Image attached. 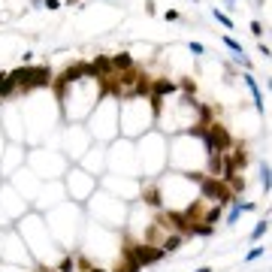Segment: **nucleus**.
Segmentation results:
<instances>
[{
	"label": "nucleus",
	"instance_id": "f257e3e1",
	"mask_svg": "<svg viewBox=\"0 0 272 272\" xmlns=\"http://www.w3.org/2000/svg\"><path fill=\"white\" fill-rule=\"evenodd\" d=\"M9 76H12V82H15L18 94H31L34 88H49V85H52V79H54L49 67H31V64H21V67H18V70H12Z\"/></svg>",
	"mask_w": 272,
	"mask_h": 272
},
{
	"label": "nucleus",
	"instance_id": "f03ea898",
	"mask_svg": "<svg viewBox=\"0 0 272 272\" xmlns=\"http://www.w3.org/2000/svg\"><path fill=\"white\" fill-rule=\"evenodd\" d=\"M191 178H194V182H200V194H203V197H209V200L218 203V206H230V203L236 200L224 178H215V175H200V172H191Z\"/></svg>",
	"mask_w": 272,
	"mask_h": 272
},
{
	"label": "nucleus",
	"instance_id": "7ed1b4c3",
	"mask_svg": "<svg viewBox=\"0 0 272 272\" xmlns=\"http://www.w3.org/2000/svg\"><path fill=\"white\" fill-rule=\"evenodd\" d=\"M127 251L133 254V260H136L139 266H155V263H161L163 257H166L161 251V245H148V242H136V245H130Z\"/></svg>",
	"mask_w": 272,
	"mask_h": 272
},
{
	"label": "nucleus",
	"instance_id": "20e7f679",
	"mask_svg": "<svg viewBox=\"0 0 272 272\" xmlns=\"http://www.w3.org/2000/svg\"><path fill=\"white\" fill-rule=\"evenodd\" d=\"M85 76H91V64H85V61H76V64H70L64 73H61V79L64 82H79V79H85Z\"/></svg>",
	"mask_w": 272,
	"mask_h": 272
},
{
	"label": "nucleus",
	"instance_id": "39448f33",
	"mask_svg": "<svg viewBox=\"0 0 272 272\" xmlns=\"http://www.w3.org/2000/svg\"><path fill=\"white\" fill-rule=\"evenodd\" d=\"M112 73H115V70H112V57L100 54V57L91 61V79H106V76H112Z\"/></svg>",
	"mask_w": 272,
	"mask_h": 272
},
{
	"label": "nucleus",
	"instance_id": "423d86ee",
	"mask_svg": "<svg viewBox=\"0 0 272 272\" xmlns=\"http://www.w3.org/2000/svg\"><path fill=\"white\" fill-rule=\"evenodd\" d=\"M175 91H178V85H175V82H169V79H155V82H152V94H148V97H158V100H161V97H169V94H175Z\"/></svg>",
	"mask_w": 272,
	"mask_h": 272
},
{
	"label": "nucleus",
	"instance_id": "0eeeda50",
	"mask_svg": "<svg viewBox=\"0 0 272 272\" xmlns=\"http://www.w3.org/2000/svg\"><path fill=\"white\" fill-rule=\"evenodd\" d=\"M182 245H185V236H182V233H166V236L161 239V251L163 254H172V251H178Z\"/></svg>",
	"mask_w": 272,
	"mask_h": 272
},
{
	"label": "nucleus",
	"instance_id": "6e6552de",
	"mask_svg": "<svg viewBox=\"0 0 272 272\" xmlns=\"http://www.w3.org/2000/svg\"><path fill=\"white\" fill-rule=\"evenodd\" d=\"M230 206H233V209H230V215H227V227H233V224L245 215V212H254V209H257L254 203H236V200H233Z\"/></svg>",
	"mask_w": 272,
	"mask_h": 272
},
{
	"label": "nucleus",
	"instance_id": "1a4fd4ad",
	"mask_svg": "<svg viewBox=\"0 0 272 272\" xmlns=\"http://www.w3.org/2000/svg\"><path fill=\"white\" fill-rule=\"evenodd\" d=\"M142 197H145V203H148V206H155V209H163L161 188H158V185H145V188H142Z\"/></svg>",
	"mask_w": 272,
	"mask_h": 272
},
{
	"label": "nucleus",
	"instance_id": "9d476101",
	"mask_svg": "<svg viewBox=\"0 0 272 272\" xmlns=\"http://www.w3.org/2000/svg\"><path fill=\"white\" fill-rule=\"evenodd\" d=\"M133 67H136V61H133L127 52H121V54L112 57V70H115V73H124V70H133Z\"/></svg>",
	"mask_w": 272,
	"mask_h": 272
},
{
	"label": "nucleus",
	"instance_id": "9b49d317",
	"mask_svg": "<svg viewBox=\"0 0 272 272\" xmlns=\"http://www.w3.org/2000/svg\"><path fill=\"white\" fill-rule=\"evenodd\" d=\"M242 79H245V85H248V91H251V97H254V103H257V112H263V94H260V88H257V82H254V76H251V73H245Z\"/></svg>",
	"mask_w": 272,
	"mask_h": 272
},
{
	"label": "nucleus",
	"instance_id": "f8f14e48",
	"mask_svg": "<svg viewBox=\"0 0 272 272\" xmlns=\"http://www.w3.org/2000/svg\"><path fill=\"white\" fill-rule=\"evenodd\" d=\"M139 269H142V266H139V263L133 260V254L124 248V254H121V266H118L115 272H139Z\"/></svg>",
	"mask_w": 272,
	"mask_h": 272
},
{
	"label": "nucleus",
	"instance_id": "ddd939ff",
	"mask_svg": "<svg viewBox=\"0 0 272 272\" xmlns=\"http://www.w3.org/2000/svg\"><path fill=\"white\" fill-rule=\"evenodd\" d=\"M260 185H263V191L269 194V188H272V175H269V163H266V161H260Z\"/></svg>",
	"mask_w": 272,
	"mask_h": 272
},
{
	"label": "nucleus",
	"instance_id": "4468645a",
	"mask_svg": "<svg viewBox=\"0 0 272 272\" xmlns=\"http://www.w3.org/2000/svg\"><path fill=\"white\" fill-rule=\"evenodd\" d=\"M212 18H215L218 24H224L227 31H233V18H230V15H227L224 9H212Z\"/></svg>",
	"mask_w": 272,
	"mask_h": 272
},
{
	"label": "nucleus",
	"instance_id": "2eb2a0df",
	"mask_svg": "<svg viewBox=\"0 0 272 272\" xmlns=\"http://www.w3.org/2000/svg\"><path fill=\"white\" fill-rule=\"evenodd\" d=\"M266 230H269V221H266V218H263V221H260V224H257V227H254V233H251V242H260V239H263V236H266Z\"/></svg>",
	"mask_w": 272,
	"mask_h": 272
},
{
	"label": "nucleus",
	"instance_id": "dca6fc26",
	"mask_svg": "<svg viewBox=\"0 0 272 272\" xmlns=\"http://www.w3.org/2000/svg\"><path fill=\"white\" fill-rule=\"evenodd\" d=\"M73 266H76V257L70 254V257H64V260H61V263L54 266V272H70V269H73Z\"/></svg>",
	"mask_w": 272,
	"mask_h": 272
},
{
	"label": "nucleus",
	"instance_id": "f3484780",
	"mask_svg": "<svg viewBox=\"0 0 272 272\" xmlns=\"http://www.w3.org/2000/svg\"><path fill=\"white\" fill-rule=\"evenodd\" d=\"M263 251H266L263 245H257V248H251V251L245 254V263H251V260H260V257H263Z\"/></svg>",
	"mask_w": 272,
	"mask_h": 272
},
{
	"label": "nucleus",
	"instance_id": "a211bd4d",
	"mask_svg": "<svg viewBox=\"0 0 272 272\" xmlns=\"http://www.w3.org/2000/svg\"><path fill=\"white\" fill-rule=\"evenodd\" d=\"M218 218H221V206H218V203H215V206H212V209L206 212V221H203V224H215Z\"/></svg>",
	"mask_w": 272,
	"mask_h": 272
},
{
	"label": "nucleus",
	"instance_id": "6ab92c4d",
	"mask_svg": "<svg viewBox=\"0 0 272 272\" xmlns=\"http://www.w3.org/2000/svg\"><path fill=\"white\" fill-rule=\"evenodd\" d=\"M163 21H169V24H175V21H182V12H178V9H166V15H163Z\"/></svg>",
	"mask_w": 272,
	"mask_h": 272
},
{
	"label": "nucleus",
	"instance_id": "aec40b11",
	"mask_svg": "<svg viewBox=\"0 0 272 272\" xmlns=\"http://www.w3.org/2000/svg\"><path fill=\"white\" fill-rule=\"evenodd\" d=\"M188 49H191V54H197V57L206 54V46H203V43H188Z\"/></svg>",
	"mask_w": 272,
	"mask_h": 272
},
{
	"label": "nucleus",
	"instance_id": "412c9836",
	"mask_svg": "<svg viewBox=\"0 0 272 272\" xmlns=\"http://www.w3.org/2000/svg\"><path fill=\"white\" fill-rule=\"evenodd\" d=\"M251 34H254V37H263V34H266V27H263L260 21H251Z\"/></svg>",
	"mask_w": 272,
	"mask_h": 272
},
{
	"label": "nucleus",
	"instance_id": "4be33fe9",
	"mask_svg": "<svg viewBox=\"0 0 272 272\" xmlns=\"http://www.w3.org/2000/svg\"><path fill=\"white\" fill-rule=\"evenodd\" d=\"M43 6H46V9H61V0H43Z\"/></svg>",
	"mask_w": 272,
	"mask_h": 272
},
{
	"label": "nucleus",
	"instance_id": "5701e85b",
	"mask_svg": "<svg viewBox=\"0 0 272 272\" xmlns=\"http://www.w3.org/2000/svg\"><path fill=\"white\" fill-rule=\"evenodd\" d=\"M224 3H227V9H233V3H236V0H224Z\"/></svg>",
	"mask_w": 272,
	"mask_h": 272
},
{
	"label": "nucleus",
	"instance_id": "b1692460",
	"mask_svg": "<svg viewBox=\"0 0 272 272\" xmlns=\"http://www.w3.org/2000/svg\"><path fill=\"white\" fill-rule=\"evenodd\" d=\"M31 3H34V6H43V0H31Z\"/></svg>",
	"mask_w": 272,
	"mask_h": 272
},
{
	"label": "nucleus",
	"instance_id": "393cba45",
	"mask_svg": "<svg viewBox=\"0 0 272 272\" xmlns=\"http://www.w3.org/2000/svg\"><path fill=\"white\" fill-rule=\"evenodd\" d=\"M76 3H79V0H67V6H76Z\"/></svg>",
	"mask_w": 272,
	"mask_h": 272
},
{
	"label": "nucleus",
	"instance_id": "a878e982",
	"mask_svg": "<svg viewBox=\"0 0 272 272\" xmlns=\"http://www.w3.org/2000/svg\"><path fill=\"white\" fill-rule=\"evenodd\" d=\"M197 272H212V269H209V266H203V269H197Z\"/></svg>",
	"mask_w": 272,
	"mask_h": 272
},
{
	"label": "nucleus",
	"instance_id": "bb28decb",
	"mask_svg": "<svg viewBox=\"0 0 272 272\" xmlns=\"http://www.w3.org/2000/svg\"><path fill=\"white\" fill-rule=\"evenodd\" d=\"M88 272H106V269H88Z\"/></svg>",
	"mask_w": 272,
	"mask_h": 272
},
{
	"label": "nucleus",
	"instance_id": "cd10ccee",
	"mask_svg": "<svg viewBox=\"0 0 272 272\" xmlns=\"http://www.w3.org/2000/svg\"><path fill=\"white\" fill-rule=\"evenodd\" d=\"M0 106H3V97H0Z\"/></svg>",
	"mask_w": 272,
	"mask_h": 272
}]
</instances>
